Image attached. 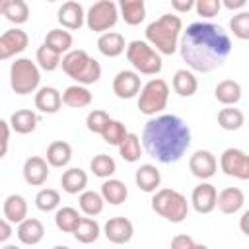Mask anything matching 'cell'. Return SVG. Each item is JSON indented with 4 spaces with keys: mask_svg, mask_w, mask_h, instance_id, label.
<instances>
[{
    "mask_svg": "<svg viewBox=\"0 0 249 249\" xmlns=\"http://www.w3.org/2000/svg\"><path fill=\"white\" fill-rule=\"evenodd\" d=\"M177 49L191 70L212 72L230 56L231 39L222 25L210 21H195L179 37Z\"/></svg>",
    "mask_w": 249,
    "mask_h": 249,
    "instance_id": "1",
    "label": "cell"
},
{
    "mask_svg": "<svg viewBox=\"0 0 249 249\" xmlns=\"http://www.w3.org/2000/svg\"><path fill=\"white\" fill-rule=\"evenodd\" d=\"M140 144L160 163H175L191 146V128L177 115L152 117L142 128Z\"/></svg>",
    "mask_w": 249,
    "mask_h": 249,
    "instance_id": "2",
    "label": "cell"
},
{
    "mask_svg": "<svg viewBox=\"0 0 249 249\" xmlns=\"http://www.w3.org/2000/svg\"><path fill=\"white\" fill-rule=\"evenodd\" d=\"M183 31V21L179 16L163 14L156 21L146 27V41L160 53V54H173L179 47V37Z\"/></svg>",
    "mask_w": 249,
    "mask_h": 249,
    "instance_id": "3",
    "label": "cell"
},
{
    "mask_svg": "<svg viewBox=\"0 0 249 249\" xmlns=\"http://www.w3.org/2000/svg\"><path fill=\"white\" fill-rule=\"evenodd\" d=\"M62 72L76 84L89 86L101 78V64L82 49H70L60 58Z\"/></svg>",
    "mask_w": 249,
    "mask_h": 249,
    "instance_id": "4",
    "label": "cell"
},
{
    "mask_svg": "<svg viewBox=\"0 0 249 249\" xmlns=\"http://www.w3.org/2000/svg\"><path fill=\"white\" fill-rule=\"evenodd\" d=\"M152 210L171 224H181L189 214V202L175 189H156L152 196Z\"/></svg>",
    "mask_w": 249,
    "mask_h": 249,
    "instance_id": "5",
    "label": "cell"
},
{
    "mask_svg": "<svg viewBox=\"0 0 249 249\" xmlns=\"http://www.w3.org/2000/svg\"><path fill=\"white\" fill-rule=\"evenodd\" d=\"M126 58L134 66L136 72L146 76H156L161 72V54L148 43V41H130L126 45Z\"/></svg>",
    "mask_w": 249,
    "mask_h": 249,
    "instance_id": "6",
    "label": "cell"
},
{
    "mask_svg": "<svg viewBox=\"0 0 249 249\" xmlns=\"http://www.w3.org/2000/svg\"><path fill=\"white\" fill-rule=\"evenodd\" d=\"M41 84L39 66L31 58H16L10 66V86L18 95H27L37 91Z\"/></svg>",
    "mask_w": 249,
    "mask_h": 249,
    "instance_id": "7",
    "label": "cell"
},
{
    "mask_svg": "<svg viewBox=\"0 0 249 249\" xmlns=\"http://www.w3.org/2000/svg\"><path fill=\"white\" fill-rule=\"evenodd\" d=\"M138 109L140 113L152 117L158 115L160 111L165 109L167 99H169V86L165 80L161 78H152L150 82H146L140 91H138Z\"/></svg>",
    "mask_w": 249,
    "mask_h": 249,
    "instance_id": "8",
    "label": "cell"
},
{
    "mask_svg": "<svg viewBox=\"0 0 249 249\" xmlns=\"http://www.w3.org/2000/svg\"><path fill=\"white\" fill-rule=\"evenodd\" d=\"M119 21V8L111 0H97L86 14V25L89 31L105 33Z\"/></svg>",
    "mask_w": 249,
    "mask_h": 249,
    "instance_id": "9",
    "label": "cell"
},
{
    "mask_svg": "<svg viewBox=\"0 0 249 249\" xmlns=\"http://www.w3.org/2000/svg\"><path fill=\"white\" fill-rule=\"evenodd\" d=\"M220 167L228 177L247 181L249 179V158L239 148H228L220 156Z\"/></svg>",
    "mask_w": 249,
    "mask_h": 249,
    "instance_id": "10",
    "label": "cell"
},
{
    "mask_svg": "<svg viewBox=\"0 0 249 249\" xmlns=\"http://www.w3.org/2000/svg\"><path fill=\"white\" fill-rule=\"evenodd\" d=\"M29 45V37L23 29L12 27L0 35V60H8L19 53H23Z\"/></svg>",
    "mask_w": 249,
    "mask_h": 249,
    "instance_id": "11",
    "label": "cell"
},
{
    "mask_svg": "<svg viewBox=\"0 0 249 249\" xmlns=\"http://www.w3.org/2000/svg\"><path fill=\"white\" fill-rule=\"evenodd\" d=\"M103 233L105 237L115 243V245H123V243H128L134 235V226L128 218L124 216H115V218H109L103 226Z\"/></svg>",
    "mask_w": 249,
    "mask_h": 249,
    "instance_id": "12",
    "label": "cell"
},
{
    "mask_svg": "<svg viewBox=\"0 0 249 249\" xmlns=\"http://www.w3.org/2000/svg\"><path fill=\"white\" fill-rule=\"evenodd\" d=\"M189 169L195 177L198 179H210L216 175L218 171V161H216V156L208 150H196L191 158H189Z\"/></svg>",
    "mask_w": 249,
    "mask_h": 249,
    "instance_id": "13",
    "label": "cell"
},
{
    "mask_svg": "<svg viewBox=\"0 0 249 249\" xmlns=\"http://www.w3.org/2000/svg\"><path fill=\"white\" fill-rule=\"evenodd\" d=\"M140 76L134 70H121L113 78V93L119 99H132L140 91Z\"/></svg>",
    "mask_w": 249,
    "mask_h": 249,
    "instance_id": "14",
    "label": "cell"
},
{
    "mask_svg": "<svg viewBox=\"0 0 249 249\" xmlns=\"http://www.w3.org/2000/svg\"><path fill=\"white\" fill-rule=\"evenodd\" d=\"M56 19H58V23H60L64 29L76 31V29H80V27L86 23V12H84V8H82L80 2L68 0V2H64V4L58 8Z\"/></svg>",
    "mask_w": 249,
    "mask_h": 249,
    "instance_id": "15",
    "label": "cell"
},
{
    "mask_svg": "<svg viewBox=\"0 0 249 249\" xmlns=\"http://www.w3.org/2000/svg\"><path fill=\"white\" fill-rule=\"evenodd\" d=\"M216 196H218V191L214 185L210 183H200L193 189V195H191V204L193 208L198 212V214H210L214 208H216Z\"/></svg>",
    "mask_w": 249,
    "mask_h": 249,
    "instance_id": "16",
    "label": "cell"
},
{
    "mask_svg": "<svg viewBox=\"0 0 249 249\" xmlns=\"http://www.w3.org/2000/svg\"><path fill=\"white\" fill-rule=\"evenodd\" d=\"M49 177V163L41 156H31L23 163V179L31 187H41Z\"/></svg>",
    "mask_w": 249,
    "mask_h": 249,
    "instance_id": "17",
    "label": "cell"
},
{
    "mask_svg": "<svg viewBox=\"0 0 249 249\" xmlns=\"http://www.w3.org/2000/svg\"><path fill=\"white\" fill-rule=\"evenodd\" d=\"M243 204H245V195L239 187H226L216 196V206L224 214H235L243 208Z\"/></svg>",
    "mask_w": 249,
    "mask_h": 249,
    "instance_id": "18",
    "label": "cell"
},
{
    "mask_svg": "<svg viewBox=\"0 0 249 249\" xmlns=\"http://www.w3.org/2000/svg\"><path fill=\"white\" fill-rule=\"evenodd\" d=\"M16 235L23 245H37L45 235V226L37 218H23L18 224Z\"/></svg>",
    "mask_w": 249,
    "mask_h": 249,
    "instance_id": "19",
    "label": "cell"
},
{
    "mask_svg": "<svg viewBox=\"0 0 249 249\" xmlns=\"http://www.w3.org/2000/svg\"><path fill=\"white\" fill-rule=\"evenodd\" d=\"M62 105V93L53 86L37 88L35 93V107L41 113H56Z\"/></svg>",
    "mask_w": 249,
    "mask_h": 249,
    "instance_id": "20",
    "label": "cell"
},
{
    "mask_svg": "<svg viewBox=\"0 0 249 249\" xmlns=\"http://www.w3.org/2000/svg\"><path fill=\"white\" fill-rule=\"evenodd\" d=\"M97 49L103 56H109V58H115L119 54L124 53L126 49V43H124V37L117 31H105L99 35L97 39Z\"/></svg>",
    "mask_w": 249,
    "mask_h": 249,
    "instance_id": "21",
    "label": "cell"
},
{
    "mask_svg": "<svg viewBox=\"0 0 249 249\" xmlns=\"http://www.w3.org/2000/svg\"><path fill=\"white\" fill-rule=\"evenodd\" d=\"M134 181H136V187H138L140 191H144V193H154V191L160 187V183H161V173H160V169H158L156 165L144 163V165H140V167L136 169Z\"/></svg>",
    "mask_w": 249,
    "mask_h": 249,
    "instance_id": "22",
    "label": "cell"
},
{
    "mask_svg": "<svg viewBox=\"0 0 249 249\" xmlns=\"http://www.w3.org/2000/svg\"><path fill=\"white\" fill-rule=\"evenodd\" d=\"M119 16L128 25H138L146 18L144 0H119Z\"/></svg>",
    "mask_w": 249,
    "mask_h": 249,
    "instance_id": "23",
    "label": "cell"
},
{
    "mask_svg": "<svg viewBox=\"0 0 249 249\" xmlns=\"http://www.w3.org/2000/svg\"><path fill=\"white\" fill-rule=\"evenodd\" d=\"M173 89L177 95L181 97H191L196 93L198 89V80L196 76L193 74V70H187V68H181L173 74Z\"/></svg>",
    "mask_w": 249,
    "mask_h": 249,
    "instance_id": "24",
    "label": "cell"
},
{
    "mask_svg": "<svg viewBox=\"0 0 249 249\" xmlns=\"http://www.w3.org/2000/svg\"><path fill=\"white\" fill-rule=\"evenodd\" d=\"M47 163L51 167H64L72 160V146L64 140H54L47 148Z\"/></svg>",
    "mask_w": 249,
    "mask_h": 249,
    "instance_id": "25",
    "label": "cell"
},
{
    "mask_svg": "<svg viewBox=\"0 0 249 249\" xmlns=\"http://www.w3.org/2000/svg\"><path fill=\"white\" fill-rule=\"evenodd\" d=\"M60 185H62V191L68 193V195H78L86 189L88 185V173L80 167H70L62 173L60 177Z\"/></svg>",
    "mask_w": 249,
    "mask_h": 249,
    "instance_id": "26",
    "label": "cell"
},
{
    "mask_svg": "<svg viewBox=\"0 0 249 249\" xmlns=\"http://www.w3.org/2000/svg\"><path fill=\"white\" fill-rule=\"evenodd\" d=\"M62 103L72 107V109H82V107H88L91 103V91L82 86V84H74V86H68L64 91H62Z\"/></svg>",
    "mask_w": 249,
    "mask_h": 249,
    "instance_id": "27",
    "label": "cell"
},
{
    "mask_svg": "<svg viewBox=\"0 0 249 249\" xmlns=\"http://www.w3.org/2000/svg\"><path fill=\"white\" fill-rule=\"evenodd\" d=\"M101 196L105 202L119 206L128 198V189L123 181L107 177V181H103V185H101Z\"/></svg>",
    "mask_w": 249,
    "mask_h": 249,
    "instance_id": "28",
    "label": "cell"
},
{
    "mask_svg": "<svg viewBox=\"0 0 249 249\" xmlns=\"http://www.w3.org/2000/svg\"><path fill=\"white\" fill-rule=\"evenodd\" d=\"M4 218L10 224H19L27 218V200L21 195H10L4 200Z\"/></svg>",
    "mask_w": 249,
    "mask_h": 249,
    "instance_id": "29",
    "label": "cell"
},
{
    "mask_svg": "<svg viewBox=\"0 0 249 249\" xmlns=\"http://www.w3.org/2000/svg\"><path fill=\"white\" fill-rule=\"evenodd\" d=\"M214 97L222 105H235L241 99V84L235 80H222L214 89Z\"/></svg>",
    "mask_w": 249,
    "mask_h": 249,
    "instance_id": "30",
    "label": "cell"
},
{
    "mask_svg": "<svg viewBox=\"0 0 249 249\" xmlns=\"http://www.w3.org/2000/svg\"><path fill=\"white\" fill-rule=\"evenodd\" d=\"M37 115L31 109H18L10 117V128L16 130L18 134H29L37 126Z\"/></svg>",
    "mask_w": 249,
    "mask_h": 249,
    "instance_id": "31",
    "label": "cell"
},
{
    "mask_svg": "<svg viewBox=\"0 0 249 249\" xmlns=\"http://www.w3.org/2000/svg\"><path fill=\"white\" fill-rule=\"evenodd\" d=\"M245 123V115L241 109H235V105H226L218 111V124L224 130H239Z\"/></svg>",
    "mask_w": 249,
    "mask_h": 249,
    "instance_id": "32",
    "label": "cell"
},
{
    "mask_svg": "<svg viewBox=\"0 0 249 249\" xmlns=\"http://www.w3.org/2000/svg\"><path fill=\"white\" fill-rule=\"evenodd\" d=\"M117 148H119L121 158H123L124 161H128V163L138 161L140 156H142V144H140L138 134H134V132H126V136L123 138V142H121Z\"/></svg>",
    "mask_w": 249,
    "mask_h": 249,
    "instance_id": "33",
    "label": "cell"
},
{
    "mask_svg": "<svg viewBox=\"0 0 249 249\" xmlns=\"http://www.w3.org/2000/svg\"><path fill=\"white\" fill-rule=\"evenodd\" d=\"M78 204H80V210H82L86 216H97V214L103 212L105 200H103L101 193H95V191H82V193H80V198H78Z\"/></svg>",
    "mask_w": 249,
    "mask_h": 249,
    "instance_id": "34",
    "label": "cell"
},
{
    "mask_svg": "<svg viewBox=\"0 0 249 249\" xmlns=\"http://www.w3.org/2000/svg\"><path fill=\"white\" fill-rule=\"evenodd\" d=\"M80 220H82L80 212L76 208H72V206H62L54 214V224L64 233H72L76 230V226L80 224Z\"/></svg>",
    "mask_w": 249,
    "mask_h": 249,
    "instance_id": "35",
    "label": "cell"
},
{
    "mask_svg": "<svg viewBox=\"0 0 249 249\" xmlns=\"http://www.w3.org/2000/svg\"><path fill=\"white\" fill-rule=\"evenodd\" d=\"M72 233H74L76 241H80V243H93V241H97V237L101 233V228L91 216H88V218L80 220V224L76 226V230Z\"/></svg>",
    "mask_w": 249,
    "mask_h": 249,
    "instance_id": "36",
    "label": "cell"
},
{
    "mask_svg": "<svg viewBox=\"0 0 249 249\" xmlns=\"http://www.w3.org/2000/svg\"><path fill=\"white\" fill-rule=\"evenodd\" d=\"M72 41L74 39H72L70 31H66L64 27L62 29H51L47 33V37H45V45L51 47L53 51L60 53V54H64V53H68L72 49Z\"/></svg>",
    "mask_w": 249,
    "mask_h": 249,
    "instance_id": "37",
    "label": "cell"
},
{
    "mask_svg": "<svg viewBox=\"0 0 249 249\" xmlns=\"http://www.w3.org/2000/svg\"><path fill=\"white\" fill-rule=\"evenodd\" d=\"M2 16H6V19L10 23L21 25L29 19V6H27L25 0H8Z\"/></svg>",
    "mask_w": 249,
    "mask_h": 249,
    "instance_id": "38",
    "label": "cell"
},
{
    "mask_svg": "<svg viewBox=\"0 0 249 249\" xmlns=\"http://www.w3.org/2000/svg\"><path fill=\"white\" fill-rule=\"evenodd\" d=\"M89 169L93 171L95 177H101V179H107L111 177L115 171H117V163L111 156L107 154H97L93 156V160L89 161Z\"/></svg>",
    "mask_w": 249,
    "mask_h": 249,
    "instance_id": "39",
    "label": "cell"
},
{
    "mask_svg": "<svg viewBox=\"0 0 249 249\" xmlns=\"http://www.w3.org/2000/svg\"><path fill=\"white\" fill-rule=\"evenodd\" d=\"M35 58H37L39 68H43V70H47V72H53V70H56V68L60 66V58H62V54L56 53V51H53L51 47H47V45L43 43V45L37 49Z\"/></svg>",
    "mask_w": 249,
    "mask_h": 249,
    "instance_id": "40",
    "label": "cell"
},
{
    "mask_svg": "<svg viewBox=\"0 0 249 249\" xmlns=\"http://www.w3.org/2000/svg\"><path fill=\"white\" fill-rule=\"evenodd\" d=\"M58 204H60V193L54 191V189H41V191L35 195V206H37L41 212L56 210Z\"/></svg>",
    "mask_w": 249,
    "mask_h": 249,
    "instance_id": "41",
    "label": "cell"
},
{
    "mask_svg": "<svg viewBox=\"0 0 249 249\" xmlns=\"http://www.w3.org/2000/svg\"><path fill=\"white\" fill-rule=\"evenodd\" d=\"M126 126L121 123V121H109L107 123V126L103 128V132H101V138H103V142H107V144H111V146H119L121 142H123V138L126 136Z\"/></svg>",
    "mask_w": 249,
    "mask_h": 249,
    "instance_id": "42",
    "label": "cell"
},
{
    "mask_svg": "<svg viewBox=\"0 0 249 249\" xmlns=\"http://www.w3.org/2000/svg\"><path fill=\"white\" fill-rule=\"evenodd\" d=\"M109 121H111L109 113H105V111H101V109H93V111H89L88 117H86V126H88L89 132L101 134Z\"/></svg>",
    "mask_w": 249,
    "mask_h": 249,
    "instance_id": "43",
    "label": "cell"
},
{
    "mask_svg": "<svg viewBox=\"0 0 249 249\" xmlns=\"http://www.w3.org/2000/svg\"><path fill=\"white\" fill-rule=\"evenodd\" d=\"M230 29L233 33V37L247 41L249 39V14L247 12H239L230 19Z\"/></svg>",
    "mask_w": 249,
    "mask_h": 249,
    "instance_id": "44",
    "label": "cell"
},
{
    "mask_svg": "<svg viewBox=\"0 0 249 249\" xmlns=\"http://www.w3.org/2000/svg\"><path fill=\"white\" fill-rule=\"evenodd\" d=\"M195 8L200 18L210 19V18L218 16V12L222 8V0H195Z\"/></svg>",
    "mask_w": 249,
    "mask_h": 249,
    "instance_id": "45",
    "label": "cell"
},
{
    "mask_svg": "<svg viewBox=\"0 0 249 249\" xmlns=\"http://www.w3.org/2000/svg\"><path fill=\"white\" fill-rule=\"evenodd\" d=\"M10 123L0 119V160L8 154V144H10Z\"/></svg>",
    "mask_w": 249,
    "mask_h": 249,
    "instance_id": "46",
    "label": "cell"
},
{
    "mask_svg": "<svg viewBox=\"0 0 249 249\" xmlns=\"http://www.w3.org/2000/svg\"><path fill=\"white\" fill-rule=\"evenodd\" d=\"M171 247L173 249H195V247H198V243L189 235H175L171 239Z\"/></svg>",
    "mask_w": 249,
    "mask_h": 249,
    "instance_id": "47",
    "label": "cell"
},
{
    "mask_svg": "<svg viewBox=\"0 0 249 249\" xmlns=\"http://www.w3.org/2000/svg\"><path fill=\"white\" fill-rule=\"evenodd\" d=\"M171 6L179 14H187L195 8V0H171Z\"/></svg>",
    "mask_w": 249,
    "mask_h": 249,
    "instance_id": "48",
    "label": "cell"
},
{
    "mask_svg": "<svg viewBox=\"0 0 249 249\" xmlns=\"http://www.w3.org/2000/svg\"><path fill=\"white\" fill-rule=\"evenodd\" d=\"M12 224L8 220H2L0 218V243H6L10 237H12Z\"/></svg>",
    "mask_w": 249,
    "mask_h": 249,
    "instance_id": "49",
    "label": "cell"
},
{
    "mask_svg": "<svg viewBox=\"0 0 249 249\" xmlns=\"http://www.w3.org/2000/svg\"><path fill=\"white\" fill-rule=\"evenodd\" d=\"M222 4H224L228 10H241V8L247 4V0H222Z\"/></svg>",
    "mask_w": 249,
    "mask_h": 249,
    "instance_id": "50",
    "label": "cell"
},
{
    "mask_svg": "<svg viewBox=\"0 0 249 249\" xmlns=\"http://www.w3.org/2000/svg\"><path fill=\"white\" fill-rule=\"evenodd\" d=\"M247 218H249V212H243L241 214V233H245V235H249V231H247Z\"/></svg>",
    "mask_w": 249,
    "mask_h": 249,
    "instance_id": "51",
    "label": "cell"
},
{
    "mask_svg": "<svg viewBox=\"0 0 249 249\" xmlns=\"http://www.w3.org/2000/svg\"><path fill=\"white\" fill-rule=\"evenodd\" d=\"M6 2H8V0H0V16L4 14V8H6Z\"/></svg>",
    "mask_w": 249,
    "mask_h": 249,
    "instance_id": "52",
    "label": "cell"
},
{
    "mask_svg": "<svg viewBox=\"0 0 249 249\" xmlns=\"http://www.w3.org/2000/svg\"><path fill=\"white\" fill-rule=\"evenodd\" d=\"M47 2H56V0H47Z\"/></svg>",
    "mask_w": 249,
    "mask_h": 249,
    "instance_id": "53",
    "label": "cell"
}]
</instances>
